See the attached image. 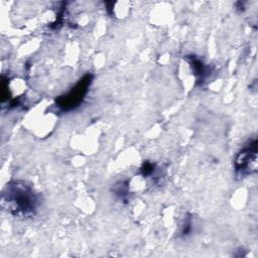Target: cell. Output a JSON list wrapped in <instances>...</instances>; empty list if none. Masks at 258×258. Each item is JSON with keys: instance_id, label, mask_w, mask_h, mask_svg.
Listing matches in <instances>:
<instances>
[{"instance_id": "8992f818", "label": "cell", "mask_w": 258, "mask_h": 258, "mask_svg": "<svg viewBox=\"0 0 258 258\" xmlns=\"http://www.w3.org/2000/svg\"><path fill=\"white\" fill-rule=\"evenodd\" d=\"M113 192L120 201H126L128 198V185L126 181H118L115 183Z\"/></svg>"}, {"instance_id": "7a4b0ae2", "label": "cell", "mask_w": 258, "mask_h": 258, "mask_svg": "<svg viewBox=\"0 0 258 258\" xmlns=\"http://www.w3.org/2000/svg\"><path fill=\"white\" fill-rule=\"evenodd\" d=\"M234 168L239 176L251 175L257 168V139H249L237 152Z\"/></svg>"}, {"instance_id": "277c9868", "label": "cell", "mask_w": 258, "mask_h": 258, "mask_svg": "<svg viewBox=\"0 0 258 258\" xmlns=\"http://www.w3.org/2000/svg\"><path fill=\"white\" fill-rule=\"evenodd\" d=\"M188 62L192 69V72L197 79V82H200L201 84H203L207 80V78L211 75L210 67L207 66L206 63H204L203 60H201L200 58H198L194 55L188 57Z\"/></svg>"}, {"instance_id": "3957f363", "label": "cell", "mask_w": 258, "mask_h": 258, "mask_svg": "<svg viewBox=\"0 0 258 258\" xmlns=\"http://www.w3.org/2000/svg\"><path fill=\"white\" fill-rule=\"evenodd\" d=\"M93 76L91 74L85 75L74 88H72L67 94L58 97L55 101L56 106L63 112L72 111L80 106L85 99L89 88L92 84Z\"/></svg>"}, {"instance_id": "6da1fadb", "label": "cell", "mask_w": 258, "mask_h": 258, "mask_svg": "<svg viewBox=\"0 0 258 258\" xmlns=\"http://www.w3.org/2000/svg\"><path fill=\"white\" fill-rule=\"evenodd\" d=\"M2 206L13 217L26 220L33 218L40 206V195L24 180L8 182L2 192Z\"/></svg>"}, {"instance_id": "5b68a950", "label": "cell", "mask_w": 258, "mask_h": 258, "mask_svg": "<svg viewBox=\"0 0 258 258\" xmlns=\"http://www.w3.org/2000/svg\"><path fill=\"white\" fill-rule=\"evenodd\" d=\"M196 221H195V218L194 216H186L181 225H180V229H179V236L183 239H186L188 237H190L192 235V233H195L196 231Z\"/></svg>"}]
</instances>
